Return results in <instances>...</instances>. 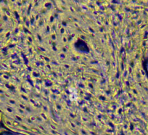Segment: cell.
<instances>
[{
	"mask_svg": "<svg viewBox=\"0 0 148 135\" xmlns=\"http://www.w3.org/2000/svg\"><path fill=\"white\" fill-rule=\"evenodd\" d=\"M68 92H69V99L71 102H76L79 99V94L76 88L69 87Z\"/></svg>",
	"mask_w": 148,
	"mask_h": 135,
	"instance_id": "6da1fadb",
	"label": "cell"
}]
</instances>
